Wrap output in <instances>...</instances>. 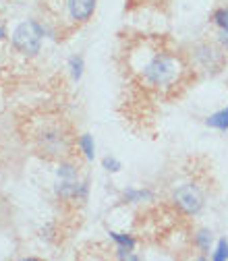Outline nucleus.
I'll list each match as a JSON object with an SVG mask.
<instances>
[{
	"instance_id": "nucleus-11",
	"label": "nucleus",
	"mask_w": 228,
	"mask_h": 261,
	"mask_svg": "<svg viewBox=\"0 0 228 261\" xmlns=\"http://www.w3.org/2000/svg\"><path fill=\"white\" fill-rule=\"evenodd\" d=\"M206 124H208L210 128L220 130V133H226V130H228V106H226V108H220V110L214 112V114H210V116L206 118Z\"/></svg>"
},
{
	"instance_id": "nucleus-16",
	"label": "nucleus",
	"mask_w": 228,
	"mask_h": 261,
	"mask_svg": "<svg viewBox=\"0 0 228 261\" xmlns=\"http://www.w3.org/2000/svg\"><path fill=\"white\" fill-rule=\"evenodd\" d=\"M102 168H104L106 172L116 174V172H120V168H122V162H120L118 158H114V155H104V158H102Z\"/></svg>"
},
{
	"instance_id": "nucleus-4",
	"label": "nucleus",
	"mask_w": 228,
	"mask_h": 261,
	"mask_svg": "<svg viewBox=\"0 0 228 261\" xmlns=\"http://www.w3.org/2000/svg\"><path fill=\"white\" fill-rule=\"evenodd\" d=\"M46 38V29L40 19H29L21 21L11 34V46L25 54V56H36L42 48V40Z\"/></svg>"
},
{
	"instance_id": "nucleus-10",
	"label": "nucleus",
	"mask_w": 228,
	"mask_h": 261,
	"mask_svg": "<svg viewBox=\"0 0 228 261\" xmlns=\"http://www.w3.org/2000/svg\"><path fill=\"white\" fill-rule=\"evenodd\" d=\"M108 237H110V239L114 241V245H116V257H118V259H120L124 253H133V251L137 249V241H135L133 234H122V232L110 230Z\"/></svg>"
},
{
	"instance_id": "nucleus-6",
	"label": "nucleus",
	"mask_w": 228,
	"mask_h": 261,
	"mask_svg": "<svg viewBox=\"0 0 228 261\" xmlns=\"http://www.w3.org/2000/svg\"><path fill=\"white\" fill-rule=\"evenodd\" d=\"M54 195L62 207H71L77 210L81 207L87 197H89V182L87 178L79 176V178H71V180H62L58 178L54 185Z\"/></svg>"
},
{
	"instance_id": "nucleus-15",
	"label": "nucleus",
	"mask_w": 228,
	"mask_h": 261,
	"mask_svg": "<svg viewBox=\"0 0 228 261\" xmlns=\"http://www.w3.org/2000/svg\"><path fill=\"white\" fill-rule=\"evenodd\" d=\"M210 257H212V261H228V239L226 237L218 239V243H216V247H214Z\"/></svg>"
},
{
	"instance_id": "nucleus-13",
	"label": "nucleus",
	"mask_w": 228,
	"mask_h": 261,
	"mask_svg": "<svg viewBox=\"0 0 228 261\" xmlns=\"http://www.w3.org/2000/svg\"><path fill=\"white\" fill-rule=\"evenodd\" d=\"M69 71H71L73 81H81L83 71H85V60H83V56L75 54V56H71V58H69Z\"/></svg>"
},
{
	"instance_id": "nucleus-5",
	"label": "nucleus",
	"mask_w": 228,
	"mask_h": 261,
	"mask_svg": "<svg viewBox=\"0 0 228 261\" xmlns=\"http://www.w3.org/2000/svg\"><path fill=\"white\" fill-rule=\"evenodd\" d=\"M170 201L183 216L193 218V216L201 214V210L206 205V193L197 182H183L172 191Z\"/></svg>"
},
{
	"instance_id": "nucleus-3",
	"label": "nucleus",
	"mask_w": 228,
	"mask_h": 261,
	"mask_svg": "<svg viewBox=\"0 0 228 261\" xmlns=\"http://www.w3.org/2000/svg\"><path fill=\"white\" fill-rule=\"evenodd\" d=\"M44 29L50 38H67L81 29L95 13L97 0H42Z\"/></svg>"
},
{
	"instance_id": "nucleus-1",
	"label": "nucleus",
	"mask_w": 228,
	"mask_h": 261,
	"mask_svg": "<svg viewBox=\"0 0 228 261\" xmlns=\"http://www.w3.org/2000/svg\"><path fill=\"white\" fill-rule=\"evenodd\" d=\"M77 130L73 122L56 112H40L27 118L25 124V141L34 149L36 155L58 162L73 158L77 151Z\"/></svg>"
},
{
	"instance_id": "nucleus-8",
	"label": "nucleus",
	"mask_w": 228,
	"mask_h": 261,
	"mask_svg": "<svg viewBox=\"0 0 228 261\" xmlns=\"http://www.w3.org/2000/svg\"><path fill=\"white\" fill-rule=\"evenodd\" d=\"M122 201L129 203V205H139V203H147V201H154L156 199V193L147 187H129L122 191Z\"/></svg>"
},
{
	"instance_id": "nucleus-17",
	"label": "nucleus",
	"mask_w": 228,
	"mask_h": 261,
	"mask_svg": "<svg viewBox=\"0 0 228 261\" xmlns=\"http://www.w3.org/2000/svg\"><path fill=\"white\" fill-rule=\"evenodd\" d=\"M7 40V27L5 25H0V42Z\"/></svg>"
},
{
	"instance_id": "nucleus-9",
	"label": "nucleus",
	"mask_w": 228,
	"mask_h": 261,
	"mask_svg": "<svg viewBox=\"0 0 228 261\" xmlns=\"http://www.w3.org/2000/svg\"><path fill=\"white\" fill-rule=\"evenodd\" d=\"M193 247L201 253V257H210V253L214 251V232L210 228H199V230H195Z\"/></svg>"
},
{
	"instance_id": "nucleus-7",
	"label": "nucleus",
	"mask_w": 228,
	"mask_h": 261,
	"mask_svg": "<svg viewBox=\"0 0 228 261\" xmlns=\"http://www.w3.org/2000/svg\"><path fill=\"white\" fill-rule=\"evenodd\" d=\"M224 58H226L224 48L220 44H212V42H199L191 50V62L199 71H208V73L220 71L224 64Z\"/></svg>"
},
{
	"instance_id": "nucleus-14",
	"label": "nucleus",
	"mask_w": 228,
	"mask_h": 261,
	"mask_svg": "<svg viewBox=\"0 0 228 261\" xmlns=\"http://www.w3.org/2000/svg\"><path fill=\"white\" fill-rule=\"evenodd\" d=\"M212 23L218 27V31H228V7H220L212 13Z\"/></svg>"
},
{
	"instance_id": "nucleus-2",
	"label": "nucleus",
	"mask_w": 228,
	"mask_h": 261,
	"mask_svg": "<svg viewBox=\"0 0 228 261\" xmlns=\"http://www.w3.org/2000/svg\"><path fill=\"white\" fill-rule=\"evenodd\" d=\"M129 67L137 81L151 91H168L176 87L187 73L185 58L162 46H143L135 50L129 58Z\"/></svg>"
},
{
	"instance_id": "nucleus-12",
	"label": "nucleus",
	"mask_w": 228,
	"mask_h": 261,
	"mask_svg": "<svg viewBox=\"0 0 228 261\" xmlns=\"http://www.w3.org/2000/svg\"><path fill=\"white\" fill-rule=\"evenodd\" d=\"M77 151L85 158V160H93L95 158V141L89 133H83L77 137Z\"/></svg>"
}]
</instances>
